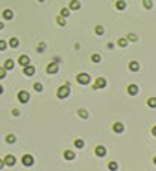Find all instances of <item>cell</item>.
Segmentation results:
<instances>
[{"label": "cell", "mask_w": 156, "mask_h": 171, "mask_svg": "<svg viewBox=\"0 0 156 171\" xmlns=\"http://www.w3.org/2000/svg\"><path fill=\"white\" fill-rule=\"evenodd\" d=\"M153 164H154V166H156V157H153Z\"/></svg>", "instance_id": "41"}, {"label": "cell", "mask_w": 156, "mask_h": 171, "mask_svg": "<svg viewBox=\"0 0 156 171\" xmlns=\"http://www.w3.org/2000/svg\"><path fill=\"white\" fill-rule=\"evenodd\" d=\"M6 77V70H4V66H0V79Z\"/></svg>", "instance_id": "34"}, {"label": "cell", "mask_w": 156, "mask_h": 171, "mask_svg": "<svg viewBox=\"0 0 156 171\" xmlns=\"http://www.w3.org/2000/svg\"><path fill=\"white\" fill-rule=\"evenodd\" d=\"M22 72H24V75L31 77V75L35 74V66H33V64H28V66H24V68H22Z\"/></svg>", "instance_id": "13"}, {"label": "cell", "mask_w": 156, "mask_h": 171, "mask_svg": "<svg viewBox=\"0 0 156 171\" xmlns=\"http://www.w3.org/2000/svg\"><path fill=\"white\" fill-rule=\"evenodd\" d=\"M94 153H95V157H107V147H105V145H97V147L94 149Z\"/></svg>", "instance_id": "7"}, {"label": "cell", "mask_w": 156, "mask_h": 171, "mask_svg": "<svg viewBox=\"0 0 156 171\" xmlns=\"http://www.w3.org/2000/svg\"><path fill=\"white\" fill-rule=\"evenodd\" d=\"M20 162H22V166H26V168H31V166L35 164V158L31 157V155H24V157L20 158Z\"/></svg>", "instance_id": "4"}, {"label": "cell", "mask_w": 156, "mask_h": 171, "mask_svg": "<svg viewBox=\"0 0 156 171\" xmlns=\"http://www.w3.org/2000/svg\"><path fill=\"white\" fill-rule=\"evenodd\" d=\"M39 2H46V0H39Z\"/></svg>", "instance_id": "42"}, {"label": "cell", "mask_w": 156, "mask_h": 171, "mask_svg": "<svg viewBox=\"0 0 156 171\" xmlns=\"http://www.w3.org/2000/svg\"><path fill=\"white\" fill-rule=\"evenodd\" d=\"M42 83H33V90H35V92H42Z\"/></svg>", "instance_id": "29"}, {"label": "cell", "mask_w": 156, "mask_h": 171, "mask_svg": "<svg viewBox=\"0 0 156 171\" xmlns=\"http://www.w3.org/2000/svg\"><path fill=\"white\" fill-rule=\"evenodd\" d=\"M57 24H59V26H66V18L59 15V17H57Z\"/></svg>", "instance_id": "31"}, {"label": "cell", "mask_w": 156, "mask_h": 171, "mask_svg": "<svg viewBox=\"0 0 156 171\" xmlns=\"http://www.w3.org/2000/svg\"><path fill=\"white\" fill-rule=\"evenodd\" d=\"M4 92V87H2V85H0V94H2Z\"/></svg>", "instance_id": "40"}, {"label": "cell", "mask_w": 156, "mask_h": 171, "mask_svg": "<svg viewBox=\"0 0 156 171\" xmlns=\"http://www.w3.org/2000/svg\"><path fill=\"white\" fill-rule=\"evenodd\" d=\"M95 35H99V37L105 35V28L101 26V24H97V26H95Z\"/></svg>", "instance_id": "26"}, {"label": "cell", "mask_w": 156, "mask_h": 171, "mask_svg": "<svg viewBox=\"0 0 156 171\" xmlns=\"http://www.w3.org/2000/svg\"><path fill=\"white\" fill-rule=\"evenodd\" d=\"M74 147H75V149H83V147H84V140H81V138L74 140Z\"/></svg>", "instance_id": "21"}, {"label": "cell", "mask_w": 156, "mask_h": 171, "mask_svg": "<svg viewBox=\"0 0 156 171\" xmlns=\"http://www.w3.org/2000/svg\"><path fill=\"white\" fill-rule=\"evenodd\" d=\"M6 142H7V144H15V142H17V136H15V134H7V136H6Z\"/></svg>", "instance_id": "28"}, {"label": "cell", "mask_w": 156, "mask_h": 171, "mask_svg": "<svg viewBox=\"0 0 156 171\" xmlns=\"http://www.w3.org/2000/svg\"><path fill=\"white\" fill-rule=\"evenodd\" d=\"M17 98H18V101H20V103H28V101H29V92L20 90V92L17 94Z\"/></svg>", "instance_id": "6"}, {"label": "cell", "mask_w": 156, "mask_h": 171, "mask_svg": "<svg viewBox=\"0 0 156 171\" xmlns=\"http://www.w3.org/2000/svg\"><path fill=\"white\" fill-rule=\"evenodd\" d=\"M11 114H13V116H20V110H18V109H13Z\"/></svg>", "instance_id": "35"}, {"label": "cell", "mask_w": 156, "mask_h": 171, "mask_svg": "<svg viewBox=\"0 0 156 171\" xmlns=\"http://www.w3.org/2000/svg\"><path fill=\"white\" fill-rule=\"evenodd\" d=\"M17 63L18 64H20V66L24 68V66H28V64H31V63H29V57H28V55L26 53H22V55H18V59H17Z\"/></svg>", "instance_id": "5"}, {"label": "cell", "mask_w": 156, "mask_h": 171, "mask_svg": "<svg viewBox=\"0 0 156 171\" xmlns=\"http://www.w3.org/2000/svg\"><path fill=\"white\" fill-rule=\"evenodd\" d=\"M46 72H48L50 75L57 74V72H59V64H57V63H50L48 66H46Z\"/></svg>", "instance_id": "8"}, {"label": "cell", "mask_w": 156, "mask_h": 171, "mask_svg": "<svg viewBox=\"0 0 156 171\" xmlns=\"http://www.w3.org/2000/svg\"><path fill=\"white\" fill-rule=\"evenodd\" d=\"M118 46L119 48H127L129 46V41H127V39H118Z\"/></svg>", "instance_id": "25"}, {"label": "cell", "mask_w": 156, "mask_h": 171, "mask_svg": "<svg viewBox=\"0 0 156 171\" xmlns=\"http://www.w3.org/2000/svg\"><path fill=\"white\" fill-rule=\"evenodd\" d=\"M7 46H11V48H18V39L17 37H11L7 41Z\"/></svg>", "instance_id": "22"}, {"label": "cell", "mask_w": 156, "mask_h": 171, "mask_svg": "<svg viewBox=\"0 0 156 171\" xmlns=\"http://www.w3.org/2000/svg\"><path fill=\"white\" fill-rule=\"evenodd\" d=\"M129 70L130 72H140V63L138 61H130L129 63Z\"/></svg>", "instance_id": "18"}, {"label": "cell", "mask_w": 156, "mask_h": 171, "mask_svg": "<svg viewBox=\"0 0 156 171\" xmlns=\"http://www.w3.org/2000/svg\"><path fill=\"white\" fill-rule=\"evenodd\" d=\"M75 81H77L79 85H90V83H92V77H90L88 72H81V74H77Z\"/></svg>", "instance_id": "1"}, {"label": "cell", "mask_w": 156, "mask_h": 171, "mask_svg": "<svg viewBox=\"0 0 156 171\" xmlns=\"http://www.w3.org/2000/svg\"><path fill=\"white\" fill-rule=\"evenodd\" d=\"M4 166H6V164H4V160H2V158H0V169H2V168H4Z\"/></svg>", "instance_id": "38"}, {"label": "cell", "mask_w": 156, "mask_h": 171, "mask_svg": "<svg viewBox=\"0 0 156 171\" xmlns=\"http://www.w3.org/2000/svg\"><path fill=\"white\" fill-rule=\"evenodd\" d=\"M142 4H143V8H145V9H153V6H154L153 0H142Z\"/></svg>", "instance_id": "23"}, {"label": "cell", "mask_w": 156, "mask_h": 171, "mask_svg": "<svg viewBox=\"0 0 156 171\" xmlns=\"http://www.w3.org/2000/svg\"><path fill=\"white\" fill-rule=\"evenodd\" d=\"M63 157H64V160H75V151L66 149V151L63 153Z\"/></svg>", "instance_id": "14"}, {"label": "cell", "mask_w": 156, "mask_h": 171, "mask_svg": "<svg viewBox=\"0 0 156 171\" xmlns=\"http://www.w3.org/2000/svg\"><path fill=\"white\" fill-rule=\"evenodd\" d=\"M6 48H7V41H0V52H4Z\"/></svg>", "instance_id": "33"}, {"label": "cell", "mask_w": 156, "mask_h": 171, "mask_svg": "<svg viewBox=\"0 0 156 171\" xmlns=\"http://www.w3.org/2000/svg\"><path fill=\"white\" fill-rule=\"evenodd\" d=\"M92 63H101V55H99V53H92Z\"/></svg>", "instance_id": "32"}, {"label": "cell", "mask_w": 156, "mask_h": 171, "mask_svg": "<svg viewBox=\"0 0 156 171\" xmlns=\"http://www.w3.org/2000/svg\"><path fill=\"white\" fill-rule=\"evenodd\" d=\"M2 29H4V24H2V22H0V31H2Z\"/></svg>", "instance_id": "39"}, {"label": "cell", "mask_w": 156, "mask_h": 171, "mask_svg": "<svg viewBox=\"0 0 156 171\" xmlns=\"http://www.w3.org/2000/svg\"><path fill=\"white\" fill-rule=\"evenodd\" d=\"M37 50H39V52H44V50H46V44H39Z\"/></svg>", "instance_id": "36"}, {"label": "cell", "mask_w": 156, "mask_h": 171, "mask_svg": "<svg viewBox=\"0 0 156 171\" xmlns=\"http://www.w3.org/2000/svg\"><path fill=\"white\" fill-rule=\"evenodd\" d=\"M112 131H114V133H116V134H121V133H123V131H125V125H123L121 122H116V123L112 125Z\"/></svg>", "instance_id": "10"}, {"label": "cell", "mask_w": 156, "mask_h": 171, "mask_svg": "<svg viewBox=\"0 0 156 171\" xmlns=\"http://www.w3.org/2000/svg\"><path fill=\"white\" fill-rule=\"evenodd\" d=\"M2 160H4V164H6V166H15V164H17V158H15L13 155H6Z\"/></svg>", "instance_id": "11"}, {"label": "cell", "mask_w": 156, "mask_h": 171, "mask_svg": "<svg viewBox=\"0 0 156 171\" xmlns=\"http://www.w3.org/2000/svg\"><path fill=\"white\" fill-rule=\"evenodd\" d=\"M127 41L129 42H138V35H136V33H129L127 35Z\"/></svg>", "instance_id": "24"}, {"label": "cell", "mask_w": 156, "mask_h": 171, "mask_svg": "<svg viewBox=\"0 0 156 171\" xmlns=\"http://www.w3.org/2000/svg\"><path fill=\"white\" fill-rule=\"evenodd\" d=\"M59 15H61V17H64V18H68V15H70V9H68V8H63Z\"/></svg>", "instance_id": "30"}, {"label": "cell", "mask_w": 156, "mask_h": 171, "mask_svg": "<svg viewBox=\"0 0 156 171\" xmlns=\"http://www.w3.org/2000/svg\"><path fill=\"white\" fill-rule=\"evenodd\" d=\"M151 133H153V136L156 138V125H154V127H153V129H151Z\"/></svg>", "instance_id": "37"}, {"label": "cell", "mask_w": 156, "mask_h": 171, "mask_svg": "<svg viewBox=\"0 0 156 171\" xmlns=\"http://www.w3.org/2000/svg\"><path fill=\"white\" fill-rule=\"evenodd\" d=\"M13 17H15V13L11 11V9H4V11H2V18H4V21H11Z\"/></svg>", "instance_id": "15"}, {"label": "cell", "mask_w": 156, "mask_h": 171, "mask_svg": "<svg viewBox=\"0 0 156 171\" xmlns=\"http://www.w3.org/2000/svg\"><path fill=\"white\" fill-rule=\"evenodd\" d=\"M116 9H119V11H125V9H127V2H125V0H116Z\"/></svg>", "instance_id": "16"}, {"label": "cell", "mask_w": 156, "mask_h": 171, "mask_svg": "<svg viewBox=\"0 0 156 171\" xmlns=\"http://www.w3.org/2000/svg\"><path fill=\"white\" fill-rule=\"evenodd\" d=\"M77 116H79V118H83V120H88L90 114H88V110H87V109H79V110H77Z\"/></svg>", "instance_id": "20"}, {"label": "cell", "mask_w": 156, "mask_h": 171, "mask_svg": "<svg viewBox=\"0 0 156 171\" xmlns=\"http://www.w3.org/2000/svg\"><path fill=\"white\" fill-rule=\"evenodd\" d=\"M107 168H108V171H118V169H119V164L116 162V160H110Z\"/></svg>", "instance_id": "19"}, {"label": "cell", "mask_w": 156, "mask_h": 171, "mask_svg": "<svg viewBox=\"0 0 156 171\" xmlns=\"http://www.w3.org/2000/svg\"><path fill=\"white\" fill-rule=\"evenodd\" d=\"M68 9H70V11H77V9H81V2H79V0H70Z\"/></svg>", "instance_id": "12"}, {"label": "cell", "mask_w": 156, "mask_h": 171, "mask_svg": "<svg viewBox=\"0 0 156 171\" xmlns=\"http://www.w3.org/2000/svg\"><path fill=\"white\" fill-rule=\"evenodd\" d=\"M147 107L156 109V98H149V99H147Z\"/></svg>", "instance_id": "27"}, {"label": "cell", "mask_w": 156, "mask_h": 171, "mask_svg": "<svg viewBox=\"0 0 156 171\" xmlns=\"http://www.w3.org/2000/svg\"><path fill=\"white\" fill-rule=\"evenodd\" d=\"M13 68H15V61L13 59H6L4 61V70L7 72V70H13Z\"/></svg>", "instance_id": "17"}, {"label": "cell", "mask_w": 156, "mask_h": 171, "mask_svg": "<svg viewBox=\"0 0 156 171\" xmlns=\"http://www.w3.org/2000/svg\"><path fill=\"white\" fill-rule=\"evenodd\" d=\"M105 87H107V79H105V77H97V79H95V81H94V90H101V88H105Z\"/></svg>", "instance_id": "3"}, {"label": "cell", "mask_w": 156, "mask_h": 171, "mask_svg": "<svg viewBox=\"0 0 156 171\" xmlns=\"http://www.w3.org/2000/svg\"><path fill=\"white\" fill-rule=\"evenodd\" d=\"M127 92H129V96H138V94H140V87H138V85H129Z\"/></svg>", "instance_id": "9"}, {"label": "cell", "mask_w": 156, "mask_h": 171, "mask_svg": "<svg viewBox=\"0 0 156 171\" xmlns=\"http://www.w3.org/2000/svg\"><path fill=\"white\" fill-rule=\"evenodd\" d=\"M68 96H70V85L64 83L63 87L57 88V98H59V99H66Z\"/></svg>", "instance_id": "2"}]
</instances>
